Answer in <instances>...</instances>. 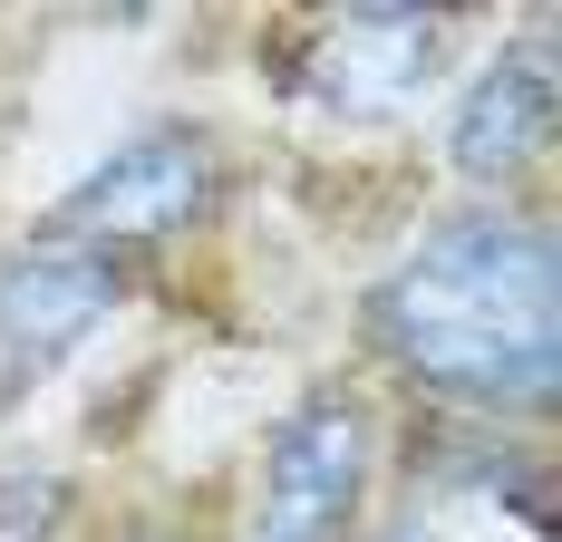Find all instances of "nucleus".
<instances>
[{
	"mask_svg": "<svg viewBox=\"0 0 562 542\" xmlns=\"http://www.w3.org/2000/svg\"><path fill=\"white\" fill-rule=\"evenodd\" d=\"M58 523V475H10L0 485V542H40Z\"/></svg>",
	"mask_w": 562,
	"mask_h": 542,
	"instance_id": "7",
	"label": "nucleus"
},
{
	"mask_svg": "<svg viewBox=\"0 0 562 542\" xmlns=\"http://www.w3.org/2000/svg\"><path fill=\"white\" fill-rule=\"evenodd\" d=\"M369 494V417L359 397H301L281 417L272 455H262V504H252V542H339V523Z\"/></svg>",
	"mask_w": 562,
	"mask_h": 542,
	"instance_id": "3",
	"label": "nucleus"
},
{
	"mask_svg": "<svg viewBox=\"0 0 562 542\" xmlns=\"http://www.w3.org/2000/svg\"><path fill=\"white\" fill-rule=\"evenodd\" d=\"M126 542H194V533H126Z\"/></svg>",
	"mask_w": 562,
	"mask_h": 542,
	"instance_id": "9",
	"label": "nucleus"
},
{
	"mask_svg": "<svg viewBox=\"0 0 562 542\" xmlns=\"http://www.w3.org/2000/svg\"><path fill=\"white\" fill-rule=\"evenodd\" d=\"M447 68V10H330L301 49V98L330 116H397Z\"/></svg>",
	"mask_w": 562,
	"mask_h": 542,
	"instance_id": "5",
	"label": "nucleus"
},
{
	"mask_svg": "<svg viewBox=\"0 0 562 542\" xmlns=\"http://www.w3.org/2000/svg\"><path fill=\"white\" fill-rule=\"evenodd\" d=\"M543 136H553V39H514L465 88V108L447 126V156L475 184H505V174H524V165L543 156Z\"/></svg>",
	"mask_w": 562,
	"mask_h": 542,
	"instance_id": "6",
	"label": "nucleus"
},
{
	"mask_svg": "<svg viewBox=\"0 0 562 542\" xmlns=\"http://www.w3.org/2000/svg\"><path fill=\"white\" fill-rule=\"evenodd\" d=\"M108 310H116V252L58 242V233L0 252V417L49 379Z\"/></svg>",
	"mask_w": 562,
	"mask_h": 542,
	"instance_id": "2",
	"label": "nucleus"
},
{
	"mask_svg": "<svg viewBox=\"0 0 562 542\" xmlns=\"http://www.w3.org/2000/svg\"><path fill=\"white\" fill-rule=\"evenodd\" d=\"M379 542H427V533H417V523H397V533H379Z\"/></svg>",
	"mask_w": 562,
	"mask_h": 542,
	"instance_id": "8",
	"label": "nucleus"
},
{
	"mask_svg": "<svg viewBox=\"0 0 562 542\" xmlns=\"http://www.w3.org/2000/svg\"><path fill=\"white\" fill-rule=\"evenodd\" d=\"M204 194H214V146L194 136V126H146V136H126L68 204H58V242H88V252H116V242H156L175 223L204 214Z\"/></svg>",
	"mask_w": 562,
	"mask_h": 542,
	"instance_id": "4",
	"label": "nucleus"
},
{
	"mask_svg": "<svg viewBox=\"0 0 562 542\" xmlns=\"http://www.w3.org/2000/svg\"><path fill=\"white\" fill-rule=\"evenodd\" d=\"M369 329L407 379L447 387L465 407H543L562 369L553 233L505 204L427 223L417 252L379 281Z\"/></svg>",
	"mask_w": 562,
	"mask_h": 542,
	"instance_id": "1",
	"label": "nucleus"
}]
</instances>
